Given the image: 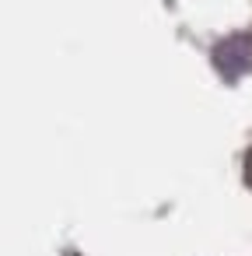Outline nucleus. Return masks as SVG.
<instances>
[{"label": "nucleus", "instance_id": "f03ea898", "mask_svg": "<svg viewBox=\"0 0 252 256\" xmlns=\"http://www.w3.org/2000/svg\"><path fill=\"white\" fill-rule=\"evenodd\" d=\"M245 179H249V186H252V151H249V158H245Z\"/></svg>", "mask_w": 252, "mask_h": 256}, {"label": "nucleus", "instance_id": "f257e3e1", "mask_svg": "<svg viewBox=\"0 0 252 256\" xmlns=\"http://www.w3.org/2000/svg\"><path fill=\"white\" fill-rule=\"evenodd\" d=\"M214 64L224 78H238L252 67V39L249 36H231L214 50Z\"/></svg>", "mask_w": 252, "mask_h": 256}]
</instances>
